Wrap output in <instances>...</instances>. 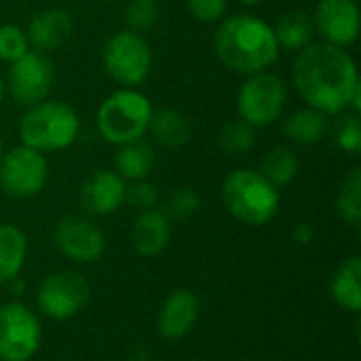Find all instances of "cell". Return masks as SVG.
<instances>
[{"label":"cell","mask_w":361,"mask_h":361,"mask_svg":"<svg viewBox=\"0 0 361 361\" xmlns=\"http://www.w3.org/2000/svg\"><path fill=\"white\" fill-rule=\"evenodd\" d=\"M292 85L309 108L336 116L351 106L361 82L353 57L343 47L309 42L292 63Z\"/></svg>","instance_id":"obj_1"},{"label":"cell","mask_w":361,"mask_h":361,"mask_svg":"<svg viewBox=\"0 0 361 361\" xmlns=\"http://www.w3.org/2000/svg\"><path fill=\"white\" fill-rule=\"evenodd\" d=\"M214 51L226 68L247 76L264 72L279 57L273 27L250 13L233 15L218 25Z\"/></svg>","instance_id":"obj_2"},{"label":"cell","mask_w":361,"mask_h":361,"mask_svg":"<svg viewBox=\"0 0 361 361\" xmlns=\"http://www.w3.org/2000/svg\"><path fill=\"white\" fill-rule=\"evenodd\" d=\"M222 203L235 220L262 226L277 216L281 197L260 171L235 169L222 182Z\"/></svg>","instance_id":"obj_3"},{"label":"cell","mask_w":361,"mask_h":361,"mask_svg":"<svg viewBox=\"0 0 361 361\" xmlns=\"http://www.w3.org/2000/svg\"><path fill=\"white\" fill-rule=\"evenodd\" d=\"M80 131L76 110L57 99H44L27 108L19 121V140L38 152H57L72 146Z\"/></svg>","instance_id":"obj_4"},{"label":"cell","mask_w":361,"mask_h":361,"mask_svg":"<svg viewBox=\"0 0 361 361\" xmlns=\"http://www.w3.org/2000/svg\"><path fill=\"white\" fill-rule=\"evenodd\" d=\"M152 112V104L144 93L131 87L118 89L102 102L97 110V131L106 142L123 146L140 140L148 131Z\"/></svg>","instance_id":"obj_5"},{"label":"cell","mask_w":361,"mask_h":361,"mask_svg":"<svg viewBox=\"0 0 361 361\" xmlns=\"http://www.w3.org/2000/svg\"><path fill=\"white\" fill-rule=\"evenodd\" d=\"M102 63L112 80L125 87H137L150 74L152 51L140 32L123 30L108 38L102 51Z\"/></svg>","instance_id":"obj_6"},{"label":"cell","mask_w":361,"mask_h":361,"mask_svg":"<svg viewBox=\"0 0 361 361\" xmlns=\"http://www.w3.org/2000/svg\"><path fill=\"white\" fill-rule=\"evenodd\" d=\"M288 89L281 76L273 72L250 74L237 93V114L252 127L273 125L286 106Z\"/></svg>","instance_id":"obj_7"},{"label":"cell","mask_w":361,"mask_h":361,"mask_svg":"<svg viewBox=\"0 0 361 361\" xmlns=\"http://www.w3.org/2000/svg\"><path fill=\"white\" fill-rule=\"evenodd\" d=\"M89 298V281L74 271L51 273L42 279V283L36 290L38 309L55 322H66L80 313L87 307Z\"/></svg>","instance_id":"obj_8"},{"label":"cell","mask_w":361,"mask_h":361,"mask_svg":"<svg viewBox=\"0 0 361 361\" xmlns=\"http://www.w3.org/2000/svg\"><path fill=\"white\" fill-rule=\"evenodd\" d=\"M42 341L40 319L21 302L0 307V361H27Z\"/></svg>","instance_id":"obj_9"},{"label":"cell","mask_w":361,"mask_h":361,"mask_svg":"<svg viewBox=\"0 0 361 361\" xmlns=\"http://www.w3.org/2000/svg\"><path fill=\"white\" fill-rule=\"evenodd\" d=\"M49 165L42 152L23 144L2 152L0 159V188L15 197L27 199L40 192L47 184Z\"/></svg>","instance_id":"obj_10"},{"label":"cell","mask_w":361,"mask_h":361,"mask_svg":"<svg viewBox=\"0 0 361 361\" xmlns=\"http://www.w3.org/2000/svg\"><path fill=\"white\" fill-rule=\"evenodd\" d=\"M55 78L53 61L47 57V53L40 51H27L8 68V93L11 97L21 106H34L38 102H44L51 85Z\"/></svg>","instance_id":"obj_11"},{"label":"cell","mask_w":361,"mask_h":361,"mask_svg":"<svg viewBox=\"0 0 361 361\" xmlns=\"http://www.w3.org/2000/svg\"><path fill=\"white\" fill-rule=\"evenodd\" d=\"M55 247L61 256L74 262H93L102 258L106 250L104 233L89 220L78 216H66L55 224Z\"/></svg>","instance_id":"obj_12"},{"label":"cell","mask_w":361,"mask_h":361,"mask_svg":"<svg viewBox=\"0 0 361 361\" xmlns=\"http://www.w3.org/2000/svg\"><path fill=\"white\" fill-rule=\"evenodd\" d=\"M311 19L324 42L345 49L360 36V8L355 0H319Z\"/></svg>","instance_id":"obj_13"},{"label":"cell","mask_w":361,"mask_h":361,"mask_svg":"<svg viewBox=\"0 0 361 361\" xmlns=\"http://www.w3.org/2000/svg\"><path fill=\"white\" fill-rule=\"evenodd\" d=\"M127 184L112 169H99L85 180L80 188V205L91 216H110L125 203Z\"/></svg>","instance_id":"obj_14"},{"label":"cell","mask_w":361,"mask_h":361,"mask_svg":"<svg viewBox=\"0 0 361 361\" xmlns=\"http://www.w3.org/2000/svg\"><path fill=\"white\" fill-rule=\"evenodd\" d=\"M74 32L72 15L66 8L51 6L40 13H36L25 30L30 47L40 53H51L61 49Z\"/></svg>","instance_id":"obj_15"},{"label":"cell","mask_w":361,"mask_h":361,"mask_svg":"<svg viewBox=\"0 0 361 361\" xmlns=\"http://www.w3.org/2000/svg\"><path fill=\"white\" fill-rule=\"evenodd\" d=\"M199 319V300L190 290H176L159 313V334L167 341L184 338Z\"/></svg>","instance_id":"obj_16"},{"label":"cell","mask_w":361,"mask_h":361,"mask_svg":"<svg viewBox=\"0 0 361 361\" xmlns=\"http://www.w3.org/2000/svg\"><path fill=\"white\" fill-rule=\"evenodd\" d=\"M169 239H171V222L165 212L146 209L133 220L131 245L140 256L144 258L159 256L169 245Z\"/></svg>","instance_id":"obj_17"},{"label":"cell","mask_w":361,"mask_h":361,"mask_svg":"<svg viewBox=\"0 0 361 361\" xmlns=\"http://www.w3.org/2000/svg\"><path fill=\"white\" fill-rule=\"evenodd\" d=\"M283 133L290 142L313 146L328 133V116L313 108H298L283 118Z\"/></svg>","instance_id":"obj_18"},{"label":"cell","mask_w":361,"mask_h":361,"mask_svg":"<svg viewBox=\"0 0 361 361\" xmlns=\"http://www.w3.org/2000/svg\"><path fill=\"white\" fill-rule=\"evenodd\" d=\"M27 239L15 224H0V286L17 279L25 264Z\"/></svg>","instance_id":"obj_19"},{"label":"cell","mask_w":361,"mask_h":361,"mask_svg":"<svg viewBox=\"0 0 361 361\" xmlns=\"http://www.w3.org/2000/svg\"><path fill=\"white\" fill-rule=\"evenodd\" d=\"M332 290V298L334 302L349 311V313H360L361 309V258L353 256L349 260H345L330 283Z\"/></svg>","instance_id":"obj_20"},{"label":"cell","mask_w":361,"mask_h":361,"mask_svg":"<svg viewBox=\"0 0 361 361\" xmlns=\"http://www.w3.org/2000/svg\"><path fill=\"white\" fill-rule=\"evenodd\" d=\"M114 167L123 180H131V182L146 180L154 167V150L142 137L127 142L118 146L116 157H114Z\"/></svg>","instance_id":"obj_21"},{"label":"cell","mask_w":361,"mask_h":361,"mask_svg":"<svg viewBox=\"0 0 361 361\" xmlns=\"http://www.w3.org/2000/svg\"><path fill=\"white\" fill-rule=\"evenodd\" d=\"M148 131L152 133L154 142L165 148H180L190 140V123L176 108H161L152 112Z\"/></svg>","instance_id":"obj_22"},{"label":"cell","mask_w":361,"mask_h":361,"mask_svg":"<svg viewBox=\"0 0 361 361\" xmlns=\"http://www.w3.org/2000/svg\"><path fill=\"white\" fill-rule=\"evenodd\" d=\"M273 32H275L279 49L283 47L288 51H300L311 42L315 27H313V19L309 13L288 11L286 15H281V19L273 27Z\"/></svg>","instance_id":"obj_23"},{"label":"cell","mask_w":361,"mask_h":361,"mask_svg":"<svg viewBox=\"0 0 361 361\" xmlns=\"http://www.w3.org/2000/svg\"><path fill=\"white\" fill-rule=\"evenodd\" d=\"M260 173L275 186H288L298 173V157L288 146H273L260 161Z\"/></svg>","instance_id":"obj_24"},{"label":"cell","mask_w":361,"mask_h":361,"mask_svg":"<svg viewBox=\"0 0 361 361\" xmlns=\"http://www.w3.org/2000/svg\"><path fill=\"white\" fill-rule=\"evenodd\" d=\"M336 212L338 216L351 224V226H357L361 220V171L355 167L351 169L341 186H338V192H336Z\"/></svg>","instance_id":"obj_25"},{"label":"cell","mask_w":361,"mask_h":361,"mask_svg":"<svg viewBox=\"0 0 361 361\" xmlns=\"http://www.w3.org/2000/svg\"><path fill=\"white\" fill-rule=\"evenodd\" d=\"M218 144L228 154H245L256 144V127L245 121H231L218 133Z\"/></svg>","instance_id":"obj_26"},{"label":"cell","mask_w":361,"mask_h":361,"mask_svg":"<svg viewBox=\"0 0 361 361\" xmlns=\"http://www.w3.org/2000/svg\"><path fill=\"white\" fill-rule=\"evenodd\" d=\"M159 2L157 0H129L125 6V19L133 32L150 30L159 19Z\"/></svg>","instance_id":"obj_27"},{"label":"cell","mask_w":361,"mask_h":361,"mask_svg":"<svg viewBox=\"0 0 361 361\" xmlns=\"http://www.w3.org/2000/svg\"><path fill=\"white\" fill-rule=\"evenodd\" d=\"M30 51V42L25 32L19 25L4 23L0 25V61H17L21 55Z\"/></svg>","instance_id":"obj_28"},{"label":"cell","mask_w":361,"mask_h":361,"mask_svg":"<svg viewBox=\"0 0 361 361\" xmlns=\"http://www.w3.org/2000/svg\"><path fill=\"white\" fill-rule=\"evenodd\" d=\"M201 209V197L192 188H178L167 199V216L176 220H188Z\"/></svg>","instance_id":"obj_29"},{"label":"cell","mask_w":361,"mask_h":361,"mask_svg":"<svg viewBox=\"0 0 361 361\" xmlns=\"http://www.w3.org/2000/svg\"><path fill=\"white\" fill-rule=\"evenodd\" d=\"M336 146L345 152H360L361 150V125L357 118V112L347 114L345 118H341V123L336 125V133H334Z\"/></svg>","instance_id":"obj_30"},{"label":"cell","mask_w":361,"mask_h":361,"mask_svg":"<svg viewBox=\"0 0 361 361\" xmlns=\"http://www.w3.org/2000/svg\"><path fill=\"white\" fill-rule=\"evenodd\" d=\"M228 0H186L188 13L203 23H214L224 17Z\"/></svg>","instance_id":"obj_31"},{"label":"cell","mask_w":361,"mask_h":361,"mask_svg":"<svg viewBox=\"0 0 361 361\" xmlns=\"http://www.w3.org/2000/svg\"><path fill=\"white\" fill-rule=\"evenodd\" d=\"M125 201H129V205L146 212V209H154L157 201H159V192L157 188L146 182V180H137L133 182L131 186H127V192H125Z\"/></svg>","instance_id":"obj_32"},{"label":"cell","mask_w":361,"mask_h":361,"mask_svg":"<svg viewBox=\"0 0 361 361\" xmlns=\"http://www.w3.org/2000/svg\"><path fill=\"white\" fill-rule=\"evenodd\" d=\"M315 237V231L309 222H298L292 231V239L298 243V245H309Z\"/></svg>","instance_id":"obj_33"},{"label":"cell","mask_w":361,"mask_h":361,"mask_svg":"<svg viewBox=\"0 0 361 361\" xmlns=\"http://www.w3.org/2000/svg\"><path fill=\"white\" fill-rule=\"evenodd\" d=\"M2 99H4V78L0 74V104H2Z\"/></svg>","instance_id":"obj_34"},{"label":"cell","mask_w":361,"mask_h":361,"mask_svg":"<svg viewBox=\"0 0 361 361\" xmlns=\"http://www.w3.org/2000/svg\"><path fill=\"white\" fill-rule=\"evenodd\" d=\"M258 2H262V0H243V4H247V6H256Z\"/></svg>","instance_id":"obj_35"},{"label":"cell","mask_w":361,"mask_h":361,"mask_svg":"<svg viewBox=\"0 0 361 361\" xmlns=\"http://www.w3.org/2000/svg\"><path fill=\"white\" fill-rule=\"evenodd\" d=\"M2 152H4V150H2V137H0V159H2Z\"/></svg>","instance_id":"obj_36"},{"label":"cell","mask_w":361,"mask_h":361,"mask_svg":"<svg viewBox=\"0 0 361 361\" xmlns=\"http://www.w3.org/2000/svg\"><path fill=\"white\" fill-rule=\"evenodd\" d=\"M104 2H112V0H104Z\"/></svg>","instance_id":"obj_37"}]
</instances>
